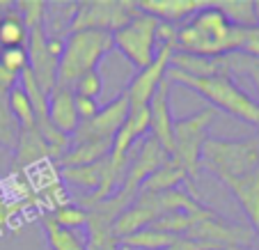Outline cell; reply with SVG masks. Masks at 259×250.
Returning a JSON list of instances; mask_svg holds the SVG:
<instances>
[{
  "label": "cell",
  "mask_w": 259,
  "mask_h": 250,
  "mask_svg": "<svg viewBox=\"0 0 259 250\" xmlns=\"http://www.w3.org/2000/svg\"><path fill=\"white\" fill-rule=\"evenodd\" d=\"M19 85V76L10 74L3 64H0V94H10L12 88H16Z\"/></svg>",
  "instance_id": "33"
},
{
  "label": "cell",
  "mask_w": 259,
  "mask_h": 250,
  "mask_svg": "<svg viewBox=\"0 0 259 250\" xmlns=\"http://www.w3.org/2000/svg\"><path fill=\"white\" fill-rule=\"evenodd\" d=\"M165 78L170 83H179L184 88H191L193 92L202 94L204 99H209L211 106L215 110L232 115L236 119L252 124L259 129V101L250 99L239 85L234 83L232 76H211V78H193L177 71V69L167 67Z\"/></svg>",
  "instance_id": "3"
},
{
  "label": "cell",
  "mask_w": 259,
  "mask_h": 250,
  "mask_svg": "<svg viewBox=\"0 0 259 250\" xmlns=\"http://www.w3.org/2000/svg\"><path fill=\"white\" fill-rule=\"evenodd\" d=\"M115 49L113 34L103 30H80L64 37L62 58L58 64L60 88H73L80 76L97 71L99 62Z\"/></svg>",
  "instance_id": "4"
},
{
  "label": "cell",
  "mask_w": 259,
  "mask_h": 250,
  "mask_svg": "<svg viewBox=\"0 0 259 250\" xmlns=\"http://www.w3.org/2000/svg\"><path fill=\"white\" fill-rule=\"evenodd\" d=\"M25 49H28L30 71H32L34 80L49 94L58 83V64L62 58L64 39L49 37L44 23H39L28 30V46Z\"/></svg>",
  "instance_id": "8"
},
{
  "label": "cell",
  "mask_w": 259,
  "mask_h": 250,
  "mask_svg": "<svg viewBox=\"0 0 259 250\" xmlns=\"http://www.w3.org/2000/svg\"><path fill=\"white\" fill-rule=\"evenodd\" d=\"M225 188L234 195V200L245 211V216H248L250 225H252V232L259 239V170L243 177V179L225 184Z\"/></svg>",
  "instance_id": "17"
},
{
  "label": "cell",
  "mask_w": 259,
  "mask_h": 250,
  "mask_svg": "<svg viewBox=\"0 0 259 250\" xmlns=\"http://www.w3.org/2000/svg\"><path fill=\"white\" fill-rule=\"evenodd\" d=\"M7 106H10V113H12V117L16 119L19 129H37L34 127L32 103H30V99L25 97V92L21 90V85L10 90V94H7Z\"/></svg>",
  "instance_id": "25"
},
{
  "label": "cell",
  "mask_w": 259,
  "mask_h": 250,
  "mask_svg": "<svg viewBox=\"0 0 259 250\" xmlns=\"http://www.w3.org/2000/svg\"><path fill=\"white\" fill-rule=\"evenodd\" d=\"M200 168L213 175L223 186L259 170V133L245 140L206 138L202 147Z\"/></svg>",
  "instance_id": "2"
},
{
  "label": "cell",
  "mask_w": 259,
  "mask_h": 250,
  "mask_svg": "<svg viewBox=\"0 0 259 250\" xmlns=\"http://www.w3.org/2000/svg\"><path fill=\"white\" fill-rule=\"evenodd\" d=\"M3 204H5V202H3V195H0V206H3Z\"/></svg>",
  "instance_id": "35"
},
{
  "label": "cell",
  "mask_w": 259,
  "mask_h": 250,
  "mask_svg": "<svg viewBox=\"0 0 259 250\" xmlns=\"http://www.w3.org/2000/svg\"><path fill=\"white\" fill-rule=\"evenodd\" d=\"M254 19H257V25H259V0H254Z\"/></svg>",
  "instance_id": "34"
},
{
  "label": "cell",
  "mask_w": 259,
  "mask_h": 250,
  "mask_svg": "<svg viewBox=\"0 0 259 250\" xmlns=\"http://www.w3.org/2000/svg\"><path fill=\"white\" fill-rule=\"evenodd\" d=\"M16 138H19V124H16V119L10 113L7 94H0V145L14 149Z\"/></svg>",
  "instance_id": "27"
},
{
  "label": "cell",
  "mask_w": 259,
  "mask_h": 250,
  "mask_svg": "<svg viewBox=\"0 0 259 250\" xmlns=\"http://www.w3.org/2000/svg\"><path fill=\"white\" fill-rule=\"evenodd\" d=\"M16 154H14V165L12 172L25 170L32 165H41L49 161V145L44 138L39 136L37 129H19V138H16Z\"/></svg>",
  "instance_id": "16"
},
{
  "label": "cell",
  "mask_w": 259,
  "mask_h": 250,
  "mask_svg": "<svg viewBox=\"0 0 259 250\" xmlns=\"http://www.w3.org/2000/svg\"><path fill=\"white\" fill-rule=\"evenodd\" d=\"M60 179L69 184H76L88 191H99L103 179V161L92 163V165H78V168H60Z\"/></svg>",
  "instance_id": "24"
},
{
  "label": "cell",
  "mask_w": 259,
  "mask_h": 250,
  "mask_svg": "<svg viewBox=\"0 0 259 250\" xmlns=\"http://www.w3.org/2000/svg\"><path fill=\"white\" fill-rule=\"evenodd\" d=\"M211 3L206 0H140L138 10L145 14L154 16L161 23H175L181 19H191L193 14H197L200 10L209 7Z\"/></svg>",
  "instance_id": "14"
},
{
  "label": "cell",
  "mask_w": 259,
  "mask_h": 250,
  "mask_svg": "<svg viewBox=\"0 0 259 250\" xmlns=\"http://www.w3.org/2000/svg\"><path fill=\"white\" fill-rule=\"evenodd\" d=\"M170 80H163L158 85L156 94L149 101V136L156 138L158 145L167 152V156H172V147H175V117L170 110Z\"/></svg>",
  "instance_id": "12"
},
{
  "label": "cell",
  "mask_w": 259,
  "mask_h": 250,
  "mask_svg": "<svg viewBox=\"0 0 259 250\" xmlns=\"http://www.w3.org/2000/svg\"><path fill=\"white\" fill-rule=\"evenodd\" d=\"M167 161H170V158H167V152L158 145L156 138L145 136L140 145L133 149V156H131V163H128L124 184L115 195H119L128 206H131V202L136 200L140 186L147 182V177L154 175V172H156L161 165H165Z\"/></svg>",
  "instance_id": "9"
},
{
  "label": "cell",
  "mask_w": 259,
  "mask_h": 250,
  "mask_svg": "<svg viewBox=\"0 0 259 250\" xmlns=\"http://www.w3.org/2000/svg\"><path fill=\"white\" fill-rule=\"evenodd\" d=\"M138 3L128 0H85L76 3V14L69 23V34L80 30H103L115 34L138 14Z\"/></svg>",
  "instance_id": "6"
},
{
  "label": "cell",
  "mask_w": 259,
  "mask_h": 250,
  "mask_svg": "<svg viewBox=\"0 0 259 250\" xmlns=\"http://www.w3.org/2000/svg\"><path fill=\"white\" fill-rule=\"evenodd\" d=\"M73 94H78V97H88V99H99L103 92V78L101 74L97 71H90V74L80 76L76 83H73Z\"/></svg>",
  "instance_id": "30"
},
{
  "label": "cell",
  "mask_w": 259,
  "mask_h": 250,
  "mask_svg": "<svg viewBox=\"0 0 259 250\" xmlns=\"http://www.w3.org/2000/svg\"><path fill=\"white\" fill-rule=\"evenodd\" d=\"M177 241H179V236H175V234H165V232L145 227V230H140V232L122 236L119 245H122V248H133V250H165V248H170L172 243H177Z\"/></svg>",
  "instance_id": "21"
},
{
  "label": "cell",
  "mask_w": 259,
  "mask_h": 250,
  "mask_svg": "<svg viewBox=\"0 0 259 250\" xmlns=\"http://www.w3.org/2000/svg\"><path fill=\"white\" fill-rule=\"evenodd\" d=\"M25 46H28V28L23 16L16 10H7L0 16V51L25 49Z\"/></svg>",
  "instance_id": "20"
},
{
  "label": "cell",
  "mask_w": 259,
  "mask_h": 250,
  "mask_svg": "<svg viewBox=\"0 0 259 250\" xmlns=\"http://www.w3.org/2000/svg\"><path fill=\"white\" fill-rule=\"evenodd\" d=\"M76 94L71 88H60L55 85L49 92V119L60 133L71 136L76 127L80 124L78 115H76V103H73Z\"/></svg>",
  "instance_id": "15"
},
{
  "label": "cell",
  "mask_w": 259,
  "mask_h": 250,
  "mask_svg": "<svg viewBox=\"0 0 259 250\" xmlns=\"http://www.w3.org/2000/svg\"><path fill=\"white\" fill-rule=\"evenodd\" d=\"M73 103H76V115H78L80 122H85V119L94 117V115L99 113V101L97 99H88V97H78L76 94V99H73Z\"/></svg>",
  "instance_id": "32"
},
{
  "label": "cell",
  "mask_w": 259,
  "mask_h": 250,
  "mask_svg": "<svg viewBox=\"0 0 259 250\" xmlns=\"http://www.w3.org/2000/svg\"><path fill=\"white\" fill-rule=\"evenodd\" d=\"M161 216L163 211L161 204H158L156 193H138L131 206L113 223V232L117 234V239H122V236H128L133 232H140L145 227L154 225Z\"/></svg>",
  "instance_id": "13"
},
{
  "label": "cell",
  "mask_w": 259,
  "mask_h": 250,
  "mask_svg": "<svg viewBox=\"0 0 259 250\" xmlns=\"http://www.w3.org/2000/svg\"><path fill=\"white\" fill-rule=\"evenodd\" d=\"M16 12L23 16L25 21V28H34V25L44 23V16H46V3L44 0H23V3H16Z\"/></svg>",
  "instance_id": "29"
},
{
  "label": "cell",
  "mask_w": 259,
  "mask_h": 250,
  "mask_svg": "<svg viewBox=\"0 0 259 250\" xmlns=\"http://www.w3.org/2000/svg\"><path fill=\"white\" fill-rule=\"evenodd\" d=\"M213 7L236 28H259L254 19V0H218Z\"/></svg>",
  "instance_id": "22"
},
{
  "label": "cell",
  "mask_w": 259,
  "mask_h": 250,
  "mask_svg": "<svg viewBox=\"0 0 259 250\" xmlns=\"http://www.w3.org/2000/svg\"><path fill=\"white\" fill-rule=\"evenodd\" d=\"M110 149H113V140H90L78 142V145H69V149L58 161V170L60 168H78L99 163L110 154Z\"/></svg>",
  "instance_id": "19"
},
{
  "label": "cell",
  "mask_w": 259,
  "mask_h": 250,
  "mask_svg": "<svg viewBox=\"0 0 259 250\" xmlns=\"http://www.w3.org/2000/svg\"><path fill=\"white\" fill-rule=\"evenodd\" d=\"M227 60H230V69H232V71H236V69L245 71V74H248L250 78H252L254 88H257V92H259V60L243 55V62H245V64H241V62H239V55H236V53L227 55Z\"/></svg>",
  "instance_id": "31"
},
{
  "label": "cell",
  "mask_w": 259,
  "mask_h": 250,
  "mask_svg": "<svg viewBox=\"0 0 259 250\" xmlns=\"http://www.w3.org/2000/svg\"><path fill=\"white\" fill-rule=\"evenodd\" d=\"M175 53V49L167 44H161L156 49V55H154V62L149 67L140 69L138 76L128 83V88L124 90L128 97V108L131 110H140V108H147L152 97L156 94L158 85L165 80V71L170 67V58Z\"/></svg>",
  "instance_id": "11"
},
{
  "label": "cell",
  "mask_w": 259,
  "mask_h": 250,
  "mask_svg": "<svg viewBox=\"0 0 259 250\" xmlns=\"http://www.w3.org/2000/svg\"><path fill=\"white\" fill-rule=\"evenodd\" d=\"M49 216L53 218L55 223H58L60 227H64V230H80V227H88V211L83 209L80 204H62L58 206V209L49 211Z\"/></svg>",
  "instance_id": "26"
},
{
  "label": "cell",
  "mask_w": 259,
  "mask_h": 250,
  "mask_svg": "<svg viewBox=\"0 0 259 250\" xmlns=\"http://www.w3.org/2000/svg\"><path fill=\"white\" fill-rule=\"evenodd\" d=\"M128 113H131L128 97H126V92H122L113 101H108L106 106H101L94 117L80 122L76 127V131L69 136V140H71V145L90 142V140H113L117 136V131L122 129V124L126 122Z\"/></svg>",
  "instance_id": "10"
},
{
  "label": "cell",
  "mask_w": 259,
  "mask_h": 250,
  "mask_svg": "<svg viewBox=\"0 0 259 250\" xmlns=\"http://www.w3.org/2000/svg\"><path fill=\"white\" fill-rule=\"evenodd\" d=\"M186 184V191L191 193L193 197H197V188L195 184L188 179V175L184 170H181L177 163L167 161L165 165H161L154 175L147 177V182L140 186V191L138 193H165V191H172V188H179Z\"/></svg>",
  "instance_id": "18"
},
{
  "label": "cell",
  "mask_w": 259,
  "mask_h": 250,
  "mask_svg": "<svg viewBox=\"0 0 259 250\" xmlns=\"http://www.w3.org/2000/svg\"><path fill=\"white\" fill-rule=\"evenodd\" d=\"M41 225H44L46 241H49V248L51 250H88L85 241L80 239L76 232L60 227L58 223L49 216V214H44V216H41Z\"/></svg>",
  "instance_id": "23"
},
{
  "label": "cell",
  "mask_w": 259,
  "mask_h": 250,
  "mask_svg": "<svg viewBox=\"0 0 259 250\" xmlns=\"http://www.w3.org/2000/svg\"><path fill=\"white\" fill-rule=\"evenodd\" d=\"M0 64L14 76H21L25 69H30L28 49H3L0 51Z\"/></svg>",
  "instance_id": "28"
},
{
  "label": "cell",
  "mask_w": 259,
  "mask_h": 250,
  "mask_svg": "<svg viewBox=\"0 0 259 250\" xmlns=\"http://www.w3.org/2000/svg\"><path fill=\"white\" fill-rule=\"evenodd\" d=\"M215 117H218V110L213 106H204L202 110L188 115V117L175 119V147H172L170 161L186 172L191 182H195L202 172V147L209 138V127Z\"/></svg>",
  "instance_id": "5"
},
{
  "label": "cell",
  "mask_w": 259,
  "mask_h": 250,
  "mask_svg": "<svg viewBox=\"0 0 259 250\" xmlns=\"http://www.w3.org/2000/svg\"><path fill=\"white\" fill-rule=\"evenodd\" d=\"M161 21H156L154 16L138 12L124 28H119L113 34L115 49H119L126 60L138 69H145L154 62L156 55V28Z\"/></svg>",
  "instance_id": "7"
},
{
  "label": "cell",
  "mask_w": 259,
  "mask_h": 250,
  "mask_svg": "<svg viewBox=\"0 0 259 250\" xmlns=\"http://www.w3.org/2000/svg\"><path fill=\"white\" fill-rule=\"evenodd\" d=\"M252 28H236L211 3L177 28V53H191L200 58H225L241 53L248 44Z\"/></svg>",
  "instance_id": "1"
}]
</instances>
